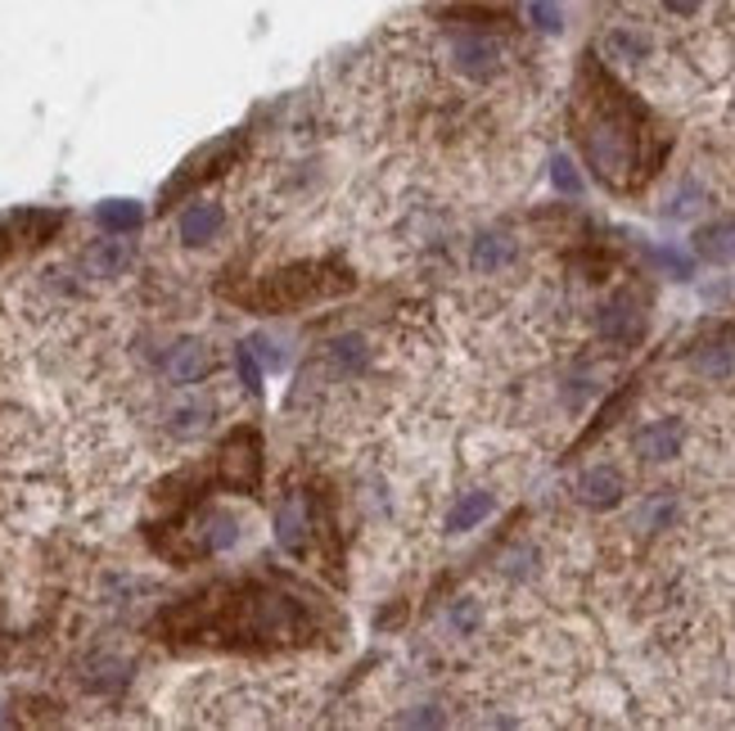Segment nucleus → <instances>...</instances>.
I'll list each match as a JSON object with an SVG mask.
<instances>
[{"label": "nucleus", "mask_w": 735, "mask_h": 731, "mask_svg": "<svg viewBox=\"0 0 735 731\" xmlns=\"http://www.w3.org/2000/svg\"><path fill=\"white\" fill-rule=\"evenodd\" d=\"M222 226H226V213H222V204H208V199H198V204H190L181 213V240L185 244H208V240H217Z\"/></svg>", "instance_id": "nucleus-8"}, {"label": "nucleus", "mask_w": 735, "mask_h": 731, "mask_svg": "<svg viewBox=\"0 0 735 731\" xmlns=\"http://www.w3.org/2000/svg\"><path fill=\"white\" fill-rule=\"evenodd\" d=\"M600 50H605L610 63H627V69H636L641 59H650V37L636 32V28H610L605 37H600Z\"/></svg>", "instance_id": "nucleus-9"}, {"label": "nucleus", "mask_w": 735, "mask_h": 731, "mask_svg": "<svg viewBox=\"0 0 735 731\" xmlns=\"http://www.w3.org/2000/svg\"><path fill=\"white\" fill-rule=\"evenodd\" d=\"M488 515H492V493H465V497L451 506L447 528L465 534V528H474V524H479V519H488Z\"/></svg>", "instance_id": "nucleus-14"}, {"label": "nucleus", "mask_w": 735, "mask_h": 731, "mask_svg": "<svg viewBox=\"0 0 735 731\" xmlns=\"http://www.w3.org/2000/svg\"><path fill=\"white\" fill-rule=\"evenodd\" d=\"M632 447L645 456V460H673L682 451V425L677 420H650L636 429Z\"/></svg>", "instance_id": "nucleus-5"}, {"label": "nucleus", "mask_w": 735, "mask_h": 731, "mask_svg": "<svg viewBox=\"0 0 735 731\" xmlns=\"http://www.w3.org/2000/svg\"><path fill=\"white\" fill-rule=\"evenodd\" d=\"M663 6L673 10V14H695V10L704 6V0H663Z\"/></svg>", "instance_id": "nucleus-26"}, {"label": "nucleus", "mask_w": 735, "mask_h": 731, "mask_svg": "<svg viewBox=\"0 0 735 731\" xmlns=\"http://www.w3.org/2000/svg\"><path fill=\"white\" fill-rule=\"evenodd\" d=\"M320 294H325V281H320L316 267H289V272L266 281L253 303L266 307V312H285V307H303V303H312Z\"/></svg>", "instance_id": "nucleus-3"}, {"label": "nucleus", "mask_w": 735, "mask_h": 731, "mask_svg": "<svg viewBox=\"0 0 735 731\" xmlns=\"http://www.w3.org/2000/svg\"><path fill=\"white\" fill-rule=\"evenodd\" d=\"M528 14H532V23H538L542 32H560V6L555 0H528Z\"/></svg>", "instance_id": "nucleus-20"}, {"label": "nucleus", "mask_w": 735, "mask_h": 731, "mask_svg": "<svg viewBox=\"0 0 735 731\" xmlns=\"http://www.w3.org/2000/svg\"><path fill=\"white\" fill-rule=\"evenodd\" d=\"M276 542L289 551V556H303L307 547V519H303V506L298 501H285L276 510Z\"/></svg>", "instance_id": "nucleus-12"}, {"label": "nucleus", "mask_w": 735, "mask_h": 731, "mask_svg": "<svg viewBox=\"0 0 735 731\" xmlns=\"http://www.w3.org/2000/svg\"><path fill=\"white\" fill-rule=\"evenodd\" d=\"M474 623H479V606H474V601L451 606V628H456V632H474Z\"/></svg>", "instance_id": "nucleus-23"}, {"label": "nucleus", "mask_w": 735, "mask_h": 731, "mask_svg": "<svg viewBox=\"0 0 735 731\" xmlns=\"http://www.w3.org/2000/svg\"><path fill=\"white\" fill-rule=\"evenodd\" d=\"M555 185H560V190H564V194H578V190H582V181H578V172H573V163H564V159H560V163H555Z\"/></svg>", "instance_id": "nucleus-24"}, {"label": "nucleus", "mask_w": 735, "mask_h": 731, "mask_svg": "<svg viewBox=\"0 0 735 731\" xmlns=\"http://www.w3.org/2000/svg\"><path fill=\"white\" fill-rule=\"evenodd\" d=\"M217 475H222V484H226L231 493H257V484H262V443H257L253 429H239V434L222 447Z\"/></svg>", "instance_id": "nucleus-2"}, {"label": "nucleus", "mask_w": 735, "mask_h": 731, "mask_svg": "<svg viewBox=\"0 0 735 731\" xmlns=\"http://www.w3.org/2000/svg\"><path fill=\"white\" fill-rule=\"evenodd\" d=\"M600 339H610V344H636L641 339V312L627 294L614 298L610 307H600Z\"/></svg>", "instance_id": "nucleus-6"}, {"label": "nucleus", "mask_w": 735, "mask_h": 731, "mask_svg": "<svg viewBox=\"0 0 735 731\" xmlns=\"http://www.w3.org/2000/svg\"><path fill=\"white\" fill-rule=\"evenodd\" d=\"M447 54H451V69L470 82H488L501 73V41L492 32H479V28H460L451 41H447Z\"/></svg>", "instance_id": "nucleus-1"}, {"label": "nucleus", "mask_w": 735, "mask_h": 731, "mask_svg": "<svg viewBox=\"0 0 735 731\" xmlns=\"http://www.w3.org/2000/svg\"><path fill=\"white\" fill-rule=\"evenodd\" d=\"M253 348L262 353V362H266V366H272V370H280V366H285V353H280V348H276L272 339H257Z\"/></svg>", "instance_id": "nucleus-25"}, {"label": "nucleus", "mask_w": 735, "mask_h": 731, "mask_svg": "<svg viewBox=\"0 0 735 731\" xmlns=\"http://www.w3.org/2000/svg\"><path fill=\"white\" fill-rule=\"evenodd\" d=\"M95 222H100L104 231L122 235V231H136V226L145 222V209L136 204V199H104V204L95 209Z\"/></svg>", "instance_id": "nucleus-10"}, {"label": "nucleus", "mask_w": 735, "mask_h": 731, "mask_svg": "<svg viewBox=\"0 0 735 731\" xmlns=\"http://www.w3.org/2000/svg\"><path fill=\"white\" fill-rule=\"evenodd\" d=\"M673 515H677V497H673V493H654V497L636 510V524H641V528H667V524H673Z\"/></svg>", "instance_id": "nucleus-16"}, {"label": "nucleus", "mask_w": 735, "mask_h": 731, "mask_svg": "<svg viewBox=\"0 0 735 731\" xmlns=\"http://www.w3.org/2000/svg\"><path fill=\"white\" fill-rule=\"evenodd\" d=\"M91 262H95L100 276H118V272L126 267V248H122V244H100V248L91 253Z\"/></svg>", "instance_id": "nucleus-18"}, {"label": "nucleus", "mask_w": 735, "mask_h": 731, "mask_svg": "<svg viewBox=\"0 0 735 731\" xmlns=\"http://www.w3.org/2000/svg\"><path fill=\"white\" fill-rule=\"evenodd\" d=\"M14 222H19V231H23L28 244H41V240H50V231L59 226V213H19Z\"/></svg>", "instance_id": "nucleus-17"}, {"label": "nucleus", "mask_w": 735, "mask_h": 731, "mask_svg": "<svg viewBox=\"0 0 735 731\" xmlns=\"http://www.w3.org/2000/svg\"><path fill=\"white\" fill-rule=\"evenodd\" d=\"M573 493H578V501H582V506H591V510H610V506H619V501H623L627 484H623V475L614 470V465H591V470H582V475H578Z\"/></svg>", "instance_id": "nucleus-4"}, {"label": "nucleus", "mask_w": 735, "mask_h": 731, "mask_svg": "<svg viewBox=\"0 0 735 731\" xmlns=\"http://www.w3.org/2000/svg\"><path fill=\"white\" fill-rule=\"evenodd\" d=\"M235 366H239L244 388L257 393V388H262V370H257V362H253V344H239V348H235Z\"/></svg>", "instance_id": "nucleus-21"}, {"label": "nucleus", "mask_w": 735, "mask_h": 731, "mask_svg": "<svg viewBox=\"0 0 735 731\" xmlns=\"http://www.w3.org/2000/svg\"><path fill=\"white\" fill-rule=\"evenodd\" d=\"M334 362H339V370H361L366 366V344L361 339H339L334 344Z\"/></svg>", "instance_id": "nucleus-19"}, {"label": "nucleus", "mask_w": 735, "mask_h": 731, "mask_svg": "<svg viewBox=\"0 0 735 731\" xmlns=\"http://www.w3.org/2000/svg\"><path fill=\"white\" fill-rule=\"evenodd\" d=\"M204 370H208V348H204V344H181V348L167 357V375H172L176 384H194Z\"/></svg>", "instance_id": "nucleus-13"}, {"label": "nucleus", "mask_w": 735, "mask_h": 731, "mask_svg": "<svg viewBox=\"0 0 735 731\" xmlns=\"http://www.w3.org/2000/svg\"><path fill=\"white\" fill-rule=\"evenodd\" d=\"M510 257H514V240L510 235H483V240H474V267L479 272H501Z\"/></svg>", "instance_id": "nucleus-15"}, {"label": "nucleus", "mask_w": 735, "mask_h": 731, "mask_svg": "<svg viewBox=\"0 0 735 731\" xmlns=\"http://www.w3.org/2000/svg\"><path fill=\"white\" fill-rule=\"evenodd\" d=\"M695 253L713 267H731L735 262V217H717L695 231Z\"/></svg>", "instance_id": "nucleus-7"}, {"label": "nucleus", "mask_w": 735, "mask_h": 731, "mask_svg": "<svg viewBox=\"0 0 735 731\" xmlns=\"http://www.w3.org/2000/svg\"><path fill=\"white\" fill-rule=\"evenodd\" d=\"M650 262H654V267H663V272H673L677 281L691 276V262L682 253H673V248H650Z\"/></svg>", "instance_id": "nucleus-22"}, {"label": "nucleus", "mask_w": 735, "mask_h": 731, "mask_svg": "<svg viewBox=\"0 0 735 731\" xmlns=\"http://www.w3.org/2000/svg\"><path fill=\"white\" fill-rule=\"evenodd\" d=\"M695 370L704 379H731L735 375V339H713L695 353Z\"/></svg>", "instance_id": "nucleus-11"}]
</instances>
